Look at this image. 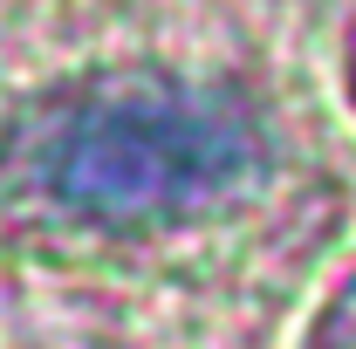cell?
I'll use <instances>...</instances> for the list:
<instances>
[{
	"instance_id": "6da1fadb",
	"label": "cell",
	"mask_w": 356,
	"mask_h": 349,
	"mask_svg": "<svg viewBox=\"0 0 356 349\" xmlns=\"http://www.w3.org/2000/svg\"><path fill=\"white\" fill-rule=\"evenodd\" d=\"M261 165V124L240 96L192 83H89L35 103L14 131L21 185L69 219L172 226L226 199Z\"/></svg>"
}]
</instances>
